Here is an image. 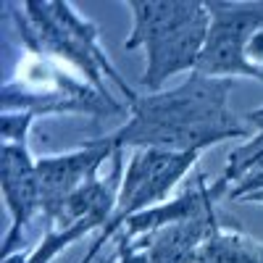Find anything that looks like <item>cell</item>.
Wrapping results in <instances>:
<instances>
[{
  "label": "cell",
  "mask_w": 263,
  "mask_h": 263,
  "mask_svg": "<svg viewBox=\"0 0 263 263\" xmlns=\"http://www.w3.org/2000/svg\"><path fill=\"white\" fill-rule=\"evenodd\" d=\"M197 263H263V242L242 232L218 229L203 245Z\"/></svg>",
  "instance_id": "9c48e42d"
},
{
  "label": "cell",
  "mask_w": 263,
  "mask_h": 263,
  "mask_svg": "<svg viewBox=\"0 0 263 263\" xmlns=\"http://www.w3.org/2000/svg\"><path fill=\"white\" fill-rule=\"evenodd\" d=\"M234 79H211L192 71L182 84L137 95L124 126L103 137L116 153L168 150L200 153L229 137H248L250 126L229 111Z\"/></svg>",
  "instance_id": "6da1fadb"
},
{
  "label": "cell",
  "mask_w": 263,
  "mask_h": 263,
  "mask_svg": "<svg viewBox=\"0 0 263 263\" xmlns=\"http://www.w3.org/2000/svg\"><path fill=\"white\" fill-rule=\"evenodd\" d=\"M200 153H168V150H132L126 171L119 182V197L114 216L92 239V248L82 258V263H92L103 245L124 229L129 218H135L142 211H150L177 187V182L195 166Z\"/></svg>",
  "instance_id": "3957f363"
},
{
  "label": "cell",
  "mask_w": 263,
  "mask_h": 263,
  "mask_svg": "<svg viewBox=\"0 0 263 263\" xmlns=\"http://www.w3.org/2000/svg\"><path fill=\"white\" fill-rule=\"evenodd\" d=\"M208 24V6L190 0L187 11L177 21L166 24L142 42L147 58L142 71V87H147V92H161V87L174 74H192L197 69V61H200V53L205 48Z\"/></svg>",
  "instance_id": "5b68a950"
},
{
  "label": "cell",
  "mask_w": 263,
  "mask_h": 263,
  "mask_svg": "<svg viewBox=\"0 0 263 263\" xmlns=\"http://www.w3.org/2000/svg\"><path fill=\"white\" fill-rule=\"evenodd\" d=\"M21 8H24V13H16V21L34 53H50L55 58L74 63L82 74H87L90 84L105 100L114 98L108 95L103 74L126 95L129 103L137 98V92L119 77L114 63L103 53L98 27L92 21L82 18L71 3H61V0L58 3H24Z\"/></svg>",
  "instance_id": "7a4b0ae2"
},
{
  "label": "cell",
  "mask_w": 263,
  "mask_h": 263,
  "mask_svg": "<svg viewBox=\"0 0 263 263\" xmlns=\"http://www.w3.org/2000/svg\"><path fill=\"white\" fill-rule=\"evenodd\" d=\"M0 190H3V200L11 213V229L3 242V258H8L13 255L24 227L37 213H42L37 161L29 156L27 142H3V150H0Z\"/></svg>",
  "instance_id": "52a82bcc"
},
{
  "label": "cell",
  "mask_w": 263,
  "mask_h": 263,
  "mask_svg": "<svg viewBox=\"0 0 263 263\" xmlns=\"http://www.w3.org/2000/svg\"><path fill=\"white\" fill-rule=\"evenodd\" d=\"M239 203H255V205H263V190H255V192L245 195Z\"/></svg>",
  "instance_id": "4fadbf2b"
},
{
  "label": "cell",
  "mask_w": 263,
  "mask_h": 263,
  "mask_svg": "<svg viewBox=\"0 0 263 263\" xmlns=\"http://www.w3.org/2000/svg\"><path fill=\"white\" fill-rule=\"evenodd\" d=\"M105 224H108V218H103V216H87V218H79V221H74V224H66V227H61V229H53V232L29 253L27 263H50L61 250H66L69 245H74L77 239H82L84 234L100 232Z\"/></svg>",
  "instance_id": "30bf717a"
},
{
  "label": "cell",
  "mask_w": 263,
  "mask_h": 263,
  "mask_svg": "<svg viewBox=\"0 0 263 263\" xmlns=\"http://www.w3.org/2000/svg\"><path fill=\"white\" fill-rule=\"evenodd\" d=\"M114 156H116V150L100 137V140H92L77 150L37 158L42 216L48 221H58L63 205L69 203V197L77 195L90 179H95L98 168Z\"/></svg>",
  "instance_id": "8992f818"
},
{
  "label": "cell",
  "mask_w": 263,
  "mask_h": 263,
  "mask_svg": "<svg viewBox=\"0 0 263 263\" xmlns=\"http://www.w3.org/2000/svg\"><path fill=\"white\" fill-rule=\"evenodd\" d=\"M242 121H245L250 129L263 132V105H260V108H253V111H248V114L242 116Z\"/></svg>",
  "instance_id": "7c38bea8"
},
{
  "label": "cell",
  "mask_w": 263,
  "mask_h": 263,
  "mask_svg": "<svg viewBox=\"0 0 263 263\" xmlns=\"http://www.w3.org/2000/svg\"><path fill=\"white\" fill-rule=\"evenodd\" d=\"M218 229L221 227L216 221V211H208L145 237L142 242H135V248L145 250L150 263H197L203 245Z\"/></svg>",
  "instance_id": "ba28073f"
},
{
  "label": "cell",
  "mask_w": 263,
  "mask_h": 263,
  "mask_svg": "<svg viewBox=\"0 0 263 263\" xmlns=\"http://www.w3.org/2000/svg\"><path fill=\"white\" fill-rule=\"evenodd\" d=\"M108 263H150L147 253L135 248V245H121L119 248V255L114 260H108Z\"/></svg>",
  "instance_id": "8fae6325"
},
{
  "label": "cell",
  "mask_w": 263,
  "mask_h": 263,
  "mask_svg": "<svg viewBox=\"0 0 263 263\" xmlns=\"http://www.w3.org/2000/svg\"><path fill=\"white\" fill-rule=\"evenodd\" d=\"M208 6V37L197 61V74L211 79L250 77L263 82V71L248 61V45L255 32L263 29V3H221Z\"/></svg>",
  "instance_id": "277c9868"
}]
</instances>
